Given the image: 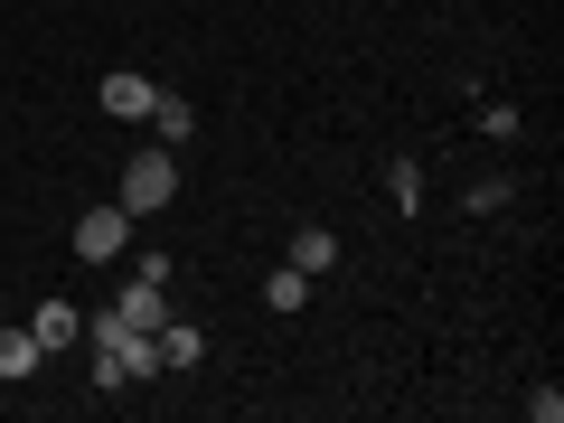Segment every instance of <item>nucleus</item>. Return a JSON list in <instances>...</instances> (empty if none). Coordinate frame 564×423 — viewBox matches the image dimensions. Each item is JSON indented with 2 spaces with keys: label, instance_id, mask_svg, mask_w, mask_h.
Returning a JSON list of instances; mask_svg holds the SVG:
<instances>
[{
  "label": "nucleus",
  "instance_id": "5",
  "mask_svg": "<svg viewBox=\"0 0 564 423\" xmlns=\"http://www.w3.org/2000/svg\"><path fill=\"white\" fill-rule=\"evenodd\" d=\"M113 321H132V329H161L170 321V282H122V302H113Z\"/></svg>",
  "mask_w": 564,
  "mask_h": 423
},
{
  "label": "nucleus",
  "instance_id": "4",
  "mask_svg": "<svg viewBox=\"0 0 564 423\" xmlns=\"http://www.w3.org/2000/svg\"><path fill=\"white\" fill-rule=\"evenodd\" d=\"M95 95H104V113H122V122H141V113H151V104H161V85H151V76H132V66H113V76H104Z\"/></svg>",
  "mask_w": 564,
  "mask_h": 423
},
{
  "label": "nucleus",
  "instance_id": "7",
  "mask_svg": "<svg viewBox=\"0 0 564 423\" xmlns=\"http://www.w3.org/2000/svg\"><path fill=\"white\" fill-rule=\"evenodd\" d=\"M39 358H47V348H39V329H0V377H10V386H20V377H39Z\"/></svg>",
  "mask_w": 564,
  "mask_h": 423
},
{
  "label": "nucleus",
  "instance_id": "12",
  "mask_svg": "<svg viewBox=\"0 0 564 423\" xmlns=\"http://www.w3.org/2000/svg\"><path fill=\"white\" fill-rule=\"evenodd\" d=\"M386 198L414 207V198H423V170H414V161H395V170H386Z\"/></svg>",
  "mask_w": 564,
  "mask_h": 423
},
{
  "label": "nucleus",
  "instance_id": "8",
  "mask_svg": "<svg viewBox=\"0 0 564 423\" xmlns=\"http://www.w3.org/2000/svg\"><path fill=\"white\" fill-rule=\"evenodd\" d=\"M292 263H302V273L321 282L329 263H339V236H329V226H302V236H292Z\"/></svg>",
  "mask_w": 564,
  "mask_h": 423
},
{
  "label": "nucleus",
  "instance_id": "2",
  "mask_svg": "<svg viewBox=\"0 0 564 423\" xmlns=\"http://www.w3.org/2000/svg\"><path fill=\"white\" fill-rule=\"evenodd\" d=\"M122 207H132V217H151V207H170L180 198V170H170V141L161 151H132V161H122V188H113Z\"/></svg>",
  "mask_w": 564,
  "mask_h": 423
},
{
  "label": "nucleus",
  "instance_id": "9",
  "mask_svg": "<svg viewBox=\"0 0 564 423\" xmlns=\"http://www.w3.org/2000/svg\"><path fill=\"white\" fill-rule=\"evenodd\" d=\"M141 122H151V132H161V141H170V151H180V141H188V132H198V113H188V104H180V95H161V104H151V113H141Z\"/></svg>",
  "mask_w": 564,
  "mask_h": 423
},
{
  "label": "nucleus",
  "instance_id": "6",
  "mask_svg": "<svg viewBox=\"0 0 564 423\" xmlns=\"http://www.w3.org/2000/svg\"><path fill=\"white\" fill-rule=\"evenodd\" d=\"M29 329H39V348L57 358V348L85 339V311H76V302H39V321H29Z\"/></svg>",
  "mask_w": 564,
  "mask_h": 423
},
{
  "label": "nucleus",
  "instance_id": "3",
  "mask_svg": "<svg viewBox=\"0 0 564 423\" xmlns=\"http://www.w3.org/2000/svg\"><path fill=\"white\" fill-rule=\"evenodd\" d=\"M122 236H132V207H122V198H104V207H85V217H76V254L85 263H113Z\"/></svg>",
  "mask_w": 564,
  "mask_h": 423
},
{
  "label": "nucleus",
  "instance_id": "1",
  "mask_svg": "<svg viewBox=\"0 0 564 423\" xmlns=\"http://www.w3.org/2000/svg\"><path fill=\"white\" fill-rule=\"evenodd\" d=\"M161 377V329H132L113 321V311H95V386L104 395H122V386Z\"/></svg>",
  "mask_w": 564,
  "mask_h": 423
},
{
  "label": "nucleus",
  "instance_id": "11",
  "mask_svg": "<svg viewBox=\"0 0 564 423\" xmlns=\"http://www.w3.org/2000/svg\"><path fill=\"white\" fill-rule=\"evenodd\" d=\"M263 302H273V311H302L311 302V273H302V263H282V273L263 282Z\"/></svg>",
  "mask_w": 564,
  "mask_h": 423
},
{
  "label": "nucleus",
  "instance_id": "10",
  "mask_svg": "<svg viewBox=\"0 0 564 423\" xmlns=\"http://www.w3.org/2000/svg\"><path fill=\"white\" fill-rule=\"evenodd\" d=\"M198 358H207L198 329H188V321H161V367H198Z\"/></svg>",
  "mask_w": 564,
  "mask_h": 423
}]
</instances>
